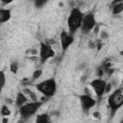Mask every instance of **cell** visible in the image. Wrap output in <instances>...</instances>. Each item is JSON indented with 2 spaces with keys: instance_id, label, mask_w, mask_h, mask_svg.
I'll list each match as a JSON object with an SVG mask.
<instances>
[{
  "instance_id": "1",
  "label": "cell",
  "mask_w": 123,
  "mask_h": 123,
  "mask_svg": "<svg viewBox=\"0 0 123 123\" xmlns=\"http://www.w3.org/2000/svg\"><path fill=\"white\" fill-rule=\"evenodd\" d=\"M85 13L80 10V8H73L71 9L69 15L67 17V26L69 29V33L74 35L77 30L81 29L82 22L84 19Z\"/></svg>"
},
{
  "instance_id": "2",
  "label": "cell",
  "mask_w": 123,
  "mask_h": 123,
  "mask_svg": "<svg viewBox=\"0 0 123 123\" xmlns=\"http://www.w3.org/2000/svg\"><path fill=\"white\" fill-rule=\"evenodd\" d=\"M36 88L45 97L49 98L55 95L57 91V82L54 78L46 79L36 85Z\"/></svg>"
},
{
  "instance_id": "3",
  "label": "cell",
  "mask_w": 123,
  "mask_h": 123,
  "mask_svg": "<svg viewBox=\"0 0 123 123\" xmlns=\"http://www.w3.org/2000/svg\"><path fill=\"white\" fill-rule=\"evenodd\" d=\"M42 104L43 103L41 101H32V102L26 103L25 105L20 107L18 109V112H19L21 118L28 119L31 116H33L34 114H36L37 112V111L39 110V108L42 106Z\"/></svg>"
},
{
  "instance_id": "4",
  "label": "cell",
  "mask_w": 123,
  "mask_h": 123,
  "mask_svg": "<svg viewBox=\"0 0 123 123\" xmlns=\"http://www.w3.org/2000/svg\"><path fill=\"white\" fill-rule=\"evenodd\" d=\"M108 105L112 114L123 106V93L120 89H116L110 94L108 97Z\"/></svg>"
},
{
  "instance_id": "5",
  "label": "cell",
  "mask_w": 123,
  "mask_h": 123,
  "mask_svg": "<svg viewBox=\"0 0 123 123\" xmlns=\"http://www.w3.org/2000/svg\"><path fill=\"white\" fill-rule=\"evenodd\" d=\"M39 61L41 63H44L46 61H48L51 58L55 57V51L52 48V46L45 42H40L39 44Z\"/></svg>"
},
{
  "instance_id": "6",
  "label": "cell",
  "mask_w": 123,
  "mask_h": 123,
  "mask_svg": "<svg viewBox=\"0 0 123 123\" xmlns=\"http://www.w3.org/2000/svg\"><path fill=\"white\" fill-rule=\"evenodd\" d=\"M96 27V19L95 14L93 12H87L84 15V19L82 22L81 30L84 33H89Z\"/></svg>"
},
{
  "instance_id": "7",
  "label": "cell",
  "mask_w": 123,
  "mask_h": 123,
  "mask_svg": "<svg viewBox=\"0 0 123 123\" xmlns=\"http://www.w3.org/2000/svg\"><path fill=\"white\" fill-rule=\"evenodd\" d=\"M90 86L93 88L97 98L101 99L102 96L105 94V88L107 86V82L101 78H97V79H94L90 82Z\"/></svg>"
},
{
  "instance_id": "8",
  "label": "cell",
  "mask_w": 123,
  "mask_h": 123,
  "mask_svg": "<svg viewBox=\"0 0 123 123\" xmlns=\"http://www.w3.org/2000/svg\"><path fill=\"white\" fill-rule=\"evenodd\" d=\"M79 100H80V104H81L82 110L84 111H86V112H87L91 108H93L96 105V100L91 95H89L87 93L80 95Z\"/></svg>"
},
{
  "instance_id": "9",
  "label": "cell",
  "mask_w": 123,
  "mask_h": 123,
  "mask_svg": "<svg viewBox=\"0 0 123 123\" xmlns=\"http://www.w3.org/2000/svg\"><path fill=\"white\" fill-rule=\"evenodd\" d=\"M60 41L62 51L65 52L69 48V46L74 42V36L66 31H62V33L60 34Z\"/></svg>"
},
{
  "instance_id": "10",
  "label": "cell",
  "mask_w": 123,
  "mask_h": 123,
  "mask_svg": "<svg viewBox=\"0 0 123 123\" xmlns=\"http://www.w3.org/2000/svg\"><path fill=\"white\" fill-rule=\"evenodd\" d=\"M11 17H12V11L10 9H5V8L0 9V22L1 23H5L9 21Z\"/></svg>"
},
{
  "instance_id": "11",
  "label": "cell",
  "mask_w": 123,
  "mask_h": 123,
  "mask_svg": "<svg viewBox=\"0 0 123 123\" xmlns=\"http://www.w3.org/2000/svg\"><path fill=\"white\" fill-rule=\"evenodd\" d=\"M111 13L117 15L123 12V2L122 1H113L111 3Z\"/></svg>"
},
{
  "instance_id": "12",
  "label": "cell",
  "mask_w": 123,
  "mask_h": 123,
  "mask_svg": "<svg viewBox=\"0 0 123 123\" xmlns=\"http://www.w3.org/2000/svg\"><path fill=\"white\" fill-rule=\"evenodd\" d=\"M27 101H28V98H27L26 94L23 91L22 92H18L16 94V97H15V105H16V107H18V108L22 107L23 105H25L27 103Z\"/></svg>"
},
{
  "instance_id": "13",
  "label": "cell",
  "mask_w": 123,
  "mask_h": 123,
  "mask_svg": "<svg viewBox=\"0 0 123 123\" xmlns=\"http://www.w3.org/2000/svg\"><path fill=\"white\" fill-rule=\"evenodd\" d=\"M49 122L50 120H49V116L47 113H41V114L37 115L36 121H35V123H49Z\"/></svg>"
},
{
  "instance_id": "14",
  "label": "cell",
  "mask_w": 123,
  "mask_h": 123,
  "mask_svg": "<svg viewBox=\"0 0 123 123\" xmlns=\"http://www.w3.org/2000/svg\"><path fill=\"white\" fill-rule=\"evenodd\" d=\"M0 112H1V115H2L3 117H9V116L11 115V111H10V109H9L7 106H5V105L2 106Z\"/></svg>"
},
{
  "instance_id": "15",
  "label": "cell",
  "mask_w": 123,
  "mask_h": 123,
  "mask_svg": "<svg viewBox=\"0 0 123 123\" xmlns=\"http://www.w3.org/2000/svg\"><path fill=\"white\" fill-rule=\"evenodd\" d=\"M23 92H24V93H27V94L30 96V98H31L32 101H37V95H36L35 92L32 91L31 89H29V88H25V89L23 90Z\"/></svg>"
},
{
  "instance_id": "16",
  "label": "cell",
  "mask_w": 123,
  "mask_h": 123,
  "mask_svg": "<svg viewBox=\"0 0 123 123\" xmlns=\"http://www.w3.org/2000/svg\"><path fill=\"white\" fill-rule=\"evenodd\" d=\"M42 73H43L42 69H36V70L33 72V79H34V80H36V79L40 78V77H41V75H42Z\"/></svg>"
},
{
  "instance_id": "17",
  "label": "cell",
  "mask_w": 123,
  "mask_h": 123,
  "mask_svg": "<svg viewBox=\"0 0 123 123\" xmlns=\"http://www.w3.org/2000/svg\"><path fill=\"white\" fill-rule=\"evenodd\" d=\"M10 70H11L12 73L16 74L17 71H18V64L16 62H12L11 65H10Z\"/></svg>"
},
{
  "instance_id": "18",
  "label": "cell",
  "mask_w": 123,
  "mask_h": 123,
  "mask_svg": "<svg viewBox=\"0 0 123 123\" xmlns=\"http://www.w3.org/2000/svg\"><path fill=\"white\" fill-rule=\"evenodd\" d=\"M0 77H1V86L4 87L5 85H6V75H5L4 70H1V72H0Z\"/></svg>"
},
{
  "instance_id": "19",
  "label": "cell",
  "mask_w": 123,
  "mask_h": 123,
  "mask_svg": "<svg viewBox=\"0 0 123 123\" xmlns=\"http://www.w3.org/2000/svg\"><path fill=\"white\" fill-rule=\"evenodd\" d=\"M95 47H96V49H97V52H99V51L102 49V47H103V42H102L101 39L98 40V41L95 43Z\"/></svg>"
},
{
  "instance_id": "20",
  "label": "cell",
  "mask_w": 123,
  "mask_h": 123,
  "mask_svg": "<svg viewBox=\"0 0 123 123\" xmlns=\"http://www.w3.org/2000/svg\"><path fill=\"white\" fill-rule=\"evenodd\" d=\"M47 2L44 0V1H36L35 2V6L37 7V8H41L43 5H45Z\"/></svg>"
},
{
  "instance_id": "21",
  "label": "cell",
  "mask_w": 123,
  "mask_h": 123,
  "mask_svg": "<svg viewBox=\"0 0 123 123\" xmlns=\"http://www.w3.org/2000/svg\"><path fill=\"white\" fill-rule=\"evenodd\" d=\"M111 87H112V85L111 83H107V86H106V88H105V94L109 93L111 90Z\"/></svg>"
},
{
  "instance_id": "22",
  "label": "cell",
  "mask_w": 123,
  "mask_h": 123,
  "mask_svg": "<svg viewBox=\"0 0 123 123\" xmlns=\"http://www.w3.org/2000/svg\"><path fill=\"white\" fill-rule=\"evenodd\" d=\"M100 37H101V39H107L109 37V35H108V33H106L105 31H103V32H101Z\"/></svg>"
},
{
  "instance_id": "23",
  "label": "cell",
  "mask_w": 123,
  "mask_h": 123,
  "mask_svg": "<svg viewBox=\"0 0 123 123\" xmlns=\"http://www.w3.org/2000/svg\"><path fill=\"white\" fill-rule=\"evenodd\" d=\"M9 122V118L8 117H3L2 118V123H8Z\"/></svg>"
},
{
  "instance_id": "24",
  "label": "cell",
  "mask_w": 123,
  "mask_h": 123,
  "mask_svg": "<svg viewBox=\"0 0 123 123\" xmlns=\"http://www.w3.org/2000/svg\"><path fill=\"white\" fill-rule=\"evenodd\" d=\"M93 115H94V117H98V115H99V113H98V111H95V112L93 113Z\"/></svg>"
},
{
  "instance_id": "25",
  "label": "cell",
  "mask_w": 123,
  "mask_h": 123,
  "mask_svg": "<svg viewBox=\"0 0 123 123\" xmlns=\"http://www.w3.org/2000/svg\"><path fill=\"white\" fill-rule=\"evenodd\" d=\"M121 84L123 85V78H122V81H121Z\"/></svg>"
},
{
  "instance_id": "26",
  "label": "cell",
  "mask_w": 123,
  "mask_h": 123,
  "mask_svg": "<svg viewBox=\"0 0 123 123\" xmlns=\"http://www.w3.org/2000/svg\"><path fill=\"white\" fill-rule=\"evenodd\" d=\"M121 123H123V120H122V121H121Z\"/></svg>"
},
{
  "instance_id": "27",
  "label": "cell",
  "mask_w": 123,
  "mask_h": 123,
  "mask_svg": "<svg viewBox=\"0 0 123 123\" xmlns=\"http://www.w3.org/2000/svg\"><path fill=\"white\" fill-rule=\"evenodd\" d=\"M49 123H51V122H49Z\"/></svg>"
}]
</instances>
